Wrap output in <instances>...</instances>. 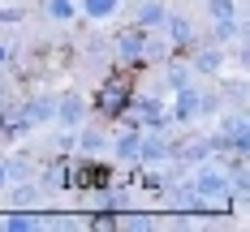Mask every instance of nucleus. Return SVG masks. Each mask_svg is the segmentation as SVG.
<instances>
[{"mask_svg": "<svg viewBox=\"0 0 250 232\" xmlns=\"http://www.w3.org/2000/svg\"><path fill=\"white\" fill-rule=\"evenodd\" d=\"M117 9V0H86V13L91 18H104V13H112Z\"/></svg>", "mask_w": 250, "mask_h": 232, "instance_id": "f257e3e1", "label": "nucleus"}, {"mask_svg": "<svg viewBox=\"0 0 250 232\" xmlns=\"http://www.w3.org/2000/svg\"><path fill=\"white\" fill-rule=\"evenodd\" d=\"M0 180H4V172H0Z\"/></svg>", "mask_w": 250, "mask_h": 232, "instance_id": "f03ea898", "label": "nucleus"}]
</instances>
